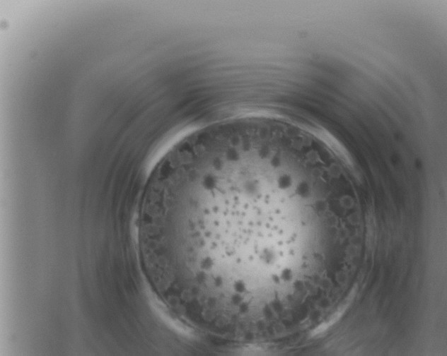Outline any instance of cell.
I'll use <instances>...</instances> for the list:
<instances>
[{"label": "cell", "instance_id": "obj_1", "mask_svg": "<svg viewBox=\"0 0 447 356\" xmlns=\"http://www.w3.org/2000/svg\"><path fill=\"white\" fill-rule=\"evenodd\" d=\"M327 177L290 124L252 116L201 136L174 178L172 259L201 316L260 343L290 331L296 269L335 223ZM298 294H300L298 292Z\"/></svg>", "mask_w": 447, "mask_h": 356}]
</instances>
